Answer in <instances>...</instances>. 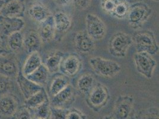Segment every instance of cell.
<instances>
[{
  "label": "cell",
  "mask_w": 159,
  "mask_h": 119,
  "mask_svg": "<svg viewBox=\"0 0 159 119\" xmlns=\"http://www.w3.org/2000/svg\"><path fill=\"white\" fill-rule=\"evenodd\" d=\"M132 39L137 52H144L153 55L159 51V44L152 31H138L133 34Z\"/></svg>",
  "instance_id": "cell-1"
},
{
  "label": "cell",
  "mask_w": 159,
  "mask_h": 119,
  "mask_svg": "<svg viewBox=\"0 0 159 119\" xmlns=\"http://www.w3.org/2000/svg\"><path fill=\"white\" fill-rule=\"evenodd\" d=\"M133 45L132 36L122 31L114 33L108 42L107 50L113 57L123 59Z\"/></svg>",
  "instance_id": "cell-2"
},
{
  "label": "cell",
  "mask_w": 159,
  "mask_h": 119,
  "mask_svg": "<svg viewBox=\"0 0 159 119\" xmlns=\"http://www.w3.org/2000/svg\"><path fill=\"white\" fill-rule=\"evenodd\" d=\"M110 97L108 88L102 83L96 82L87 94V104L93 111L98 112L107 105Z\"/></svg>",
  "instance_id": "cell-3"
},
{
  "label": "cell",
  "mask_w": 159,
  "mask_h": 119,
  "mask_svg": "<svg viewBox=\"0 0 159 119\" xmlns=\"http://www.w3.org/2000/svg\"><path fill=\"white\" fill-rule=\"evenodd\" d=\"M152 13V10L143 2H136L129 6L127 14L129 26L134 30H139L147 21Z\"/></svg>",
  "instance_id": "cell-4"
},
{
  "label": "cell",
  "mask_w": 159,
  "mask_h": 119,
  "mask_svg": "<svg viewBox=\"0 0 159 119\" xmlns=\"http://www.w3.org/2000/svg\"><path fill=\"white\" fill-rule=\"evenodd\" d=\"M89 64L94 73L103 78H113L121 70V66L118 62L101 57L91 58Z\"/></svg>",
  "instance_id": "cell-5"
},
{
  "label": "cell",
  "mask_w": 159,
  "mask_h": 119,
  "mask_svg": "<svg viewBox=\"0 0 159 119\" xmlns=\"http://www.w3.org/2000/svg\"><path fill=\"white\" fill-rule=\"evenodd\" d=\"M133 60L137 72L146 79H151L157 67V62L152 55L144 52H136L133 55Z\"/></svg>",
  "instance_id": "cell-6"
},
{
  "label": "cell",
  "mask_w": 159,
  "mask_h": 119,
  "mask_svg": "<svg viewBox=\"0 0 159 119\" xmlns=\"http://www.w3.org/2000/svg\"><path fill=\"white\" fill-rule=\"evenodd\" d=\"M87 33L94 41L103 40L106 35L107 29L104 21L96 14H87L86 16Z\"/></svg>",
  "instance_id": "cell-7"
},
{
  "label": "cell",
  "mask_w": 159,
  "mask_h": 119,
  "mask_svg": "<svg viewBox=\"0 0 159 119\" xmlns=\"http://www.w3.org/2000/svg\"><path fill=\"white\" fill-rule=\"evenodd\" d=\"M82 67V60L78 54L75 53L64 54L60 63L59 72L69 78H73L79 73Z\"/></svg>",
  "instance_id": "cell-8"
},
{
  "label": "cell",
  "mask_w": 159,
  "mask_h": 119,
  "mask_svg": "<svg viewBox=\"0 0 159 119\" xmlns=\"http://www.w3.org/2000/svg\"><path fill=\"white\" fill-rule=\"evenodd\" d=\"M25 26V21L21 18L9 17L0 15V39L2 42L11 34L20 32Z\"/></svg>",
  "instance_id": "cell-9"
},
{
  "label": "cell",
  "mask_w": 159,
  "mask_h": 119,
  "mask_svg": "<svg viewBox=\"0 0 159 119\" xmlns=\"http://www.w3.org/2000/svg\"><path fill=\"white\" fill-rule=\"evenodd\" d=\"M134 106V99L132 95H120L114 106V117L116 119H129Z\"/></svg>",
  "instance_id": "cell-10"
},
{
  "label": "cell",
  "mask_w": 159,
  "mask_h": 119,
  "mask_svg": "<svg viewBox=\"0 0 159 119\" xmlns=\"http://www.w3.org/2000/svg\"><path fill=\"white\" fill-rule=\"evenodd\" d=\"M55 30V38L56 41L61 40L72 26V20L67 14L63 12H57L53 16Z\"/></svg>",
  "instance_id": "cell-11"
},
{
  "label": "cell",
  "mask_w": 159,
  "mask_h": 119,
  "mask_svg": "<svg viewBox=\"0 0 159 119\" xmlns=\"http://www.w3.org/2000/svg\"><path fill=\"white\" fill-rule=\"evenodd\" d=\"M25 10V0H5L0 11V15L9 17L22 18Z\"/></svg>",
  "instance_id": "cell-12"
},
{
  "label": "cell",
  "mask_w": 159,
  "mask_h": 119,
  "mask_svg": "<svg viewBox=\"0 0 159 119\" xmlns=\"http://www.w3.org/2000/svg\"><path fill=\"white\" fill-rule=\"evenodd\" d=\"M75 98V91L71 84L49 99L51 107L66 108Z\"/></svg>",
  "instance_id": "cell-13"
},
{
  "label": "cell",
  "mask_w": 159,
  "mask_h": 119,
  "mask_svg": "<svg viewBox=\"0 0 159 119\" xmlns=\"http://www.w3.org/2000/svg\"><path fill=\"white\" fill-rule=\"evenodd\" d=\"M19 102L17 98L10 93L0 97V119H11L17 111Z\"/></svg>",
  "instance_id": "cell-14"
},
{
  "label": "cell",
  "mask_w": 159,
  "mask_h": 119,
  "mask_svg": "<svg viewBox=\"0 0 159 119\" xmlns=\"http://www.w3.org/2000/svg\"><path fill=\"white\" fill-rule=\"evenodd\" d=\"M75 49L80 53L86 54L92 53L95 49V41L89 35L86 31H80L74 36Z\"/></svg>",
  "instance_id": "cell-15"
},
{
  "label": "cell",
  "mask_w": 159,
  "mask_h": 119,
  "mask_svg": "<svg viewBox=\"0 0 159 119\" xmlns=\"http://www.w3.org/2000/svg\"><path fill=\"white\" fill-rule=\"evenodd\" d=\"M16 81L20 88V91L25 99L29 98L31 96L39 92L43 88V86L39 85L28 79L21 71H19L18 73V75L16 77Z\"/></svg>",
  "instance_id": "cell-16"
},
{
  "label": "cell",
  "mask_w": 159,
  "mask_h": 119,
  "mask_svg": "<svg viewBox=\"0 0 159 119\" xmlns=\"http://www.w3.org/2000/svg\"><path fill=\"white\" fill-rule=\"evenodd\" d=\"M19 72L17 63L11 57L0 56V74L11 79L16 78Z\"/></svg>",
  "instance_id": "cell-17"
},
{
  "label": "cell",
  "mask_w": 159,
  "mask_h": 119,
  "mask_svg": "<svg viewBox=\"0 0 159 119\" xmlns=\"http://www.w3.org/2000/svg\"><path fill=\"white\" fill-rule=\"evenodd\" d=\"M70 84L69 78L60 72L53 74L49 86V97L51 98Z\"/></svg>",
  "instance_id": "cell-18"
},
{
  "label": "cell",
  "mask_w": 159,
  "mask_h": 119,
  "mask_svg": "<svg viewBox=\"0 0 159 119\" xmlns=\"http://www.w3.org/2000/svg\"><path fill=\"white\" fill-rule=\"evenodd\" d=\"M42 42H49L55 38V26L53 15L50 16L44 21L40 23L38 31Z\"/></svg>",
  "instance_id": "cell-19"
},
{
  "label": "cell",
  "mask_w": 159,
  "mask_h": 119,
  "mask_svg": "<svg viewBox=\"0 0 159 119\" xmlns=\"http://www.w3.org/2000/svg\"><path fill=\"white\" fill-rule=\"evenodd\" d=\"M42 40L38 31L30 29L23 36V46L29 54L38 51L42 44Z\"/></svg>",
  "instance_id": "cell-20"
},
{
  "label": "cell",
  "mask_w": 159,
  "mask_h": 119,
  "mask_svg": "<svg viewBox=\"0 0 159 119\" xmlns=\"http://www.w3.org/2000/svg\"><path fill=\"white\" fill-rule=\"evenodd\" d=\"M64 55L63 52L55 50L47 56L43 64L47 67L50 74L59 72L60 63Z\"/></svg>",
  "instance_id": "cell-21"
},
{
  "label": "cell",
  "mask_w": 159,
  "mask_h": 119,
  "mask_svg": "<svg viewBox=\"0 0 159 119\" xmlns=\"http://www.w3.org/2000/svg\"><path fill=\"white\" fill-rule=\"evenodd\" d=\"M30 17L36 22L41 23L52 14L46 6L41 3H35L29 9Z\"/></svg>",
  "instance_id": "cell-22"
},
{
  "label": "cell",
  "mask_w": 159,
  "mask_h": 119,
  "mask_svg": "<svg viewBox=\"0 0 159 119\" xmlns=\"http://www.w3.org/2000/svg\"><path fill=\"white\" fill-rule=\"evenodd\" d=\"M41 64H42V61L38 51L33 52L30 54L27 59L21 72L25 76H26L33 73Z\"/></svg>",
  "instance_id": "cell-23"
},
{
  "label": "cell",
  "mask_w": 159,
  "mask_h": 119,
  "mask_svg": "<svg viewBox=\"0 0 159 119\" xmlns=\"http://www.w3.org/2000/svg\"><path fill=\"white\" fill-rule=\"evenodd\" d=\"M49 74L50 73L47 67L43 63H42V64H41L33 73L27 75L26 77L34 83L43 86L47 83Z\"/></svg>",
  "instance_id": "cell-24"
},
{
  "label": "cell",
  "mask_w": 159,
  "mask_h": 119,
  "mask_svg": "<svg viewBox=\"0 0 159 119\" xmlns=\"http://www.w3.org/2000/svg\"><path fill=\"white\" fill-rule=\"evenodd\" d=\"M96 82L93 75L85 73L80 76L76 82L77 90L83 94L87 95L94 85Z\"/></svg>",
  "instance_id": "cell-25"
},
{
  "label": "cell",
  "mask_w": 159,
  "mask_h": 119,
  "mask_svg": "<svg viewBox=\"0 0 159 119\" xmlns=\"http://www.w3.org/2000/svg\"><path fill=\"white\" fill-rule=\"evenodd\" d=\"M49 100V97L48 93L46 92L44 88H43L39 92L34 93L29 98L26 99L25 106L30 110H33Z\"/></svg>",
  "instance_id": "cell-26"
},
{
  "label": "cell",
  "mask_w": 159,
  "mask_h": 119,
  "mask_svg": "<svg viewBox=\"0 0 159 119\" xmlns=\"http://www.w3.org/2000/svg\"><path fill=\"white\" fill-rule=\"evenodd\" d=\"M7 45L11 52L16 53L23 46V35L20 32H16L7 38Z\"/></svg>",
  "instance_id": "cell-27"
},
{
  "label": "cell",
  "mask_w": 159,
  "mask_h": 119,
  "mask_svg": "<svg viewBox=\"0 0 159 119\" xmlns=\"http://www.w3.org/2000/svg\"><path fill=\"white\" fill-rule=\"evenodd\" d=\"M34 118L40 119H50L51 105L49 100L47 101L42 105L30 110Z\"/></svg>",
  "instance_id": "cell-28"
},
{
  "label": "cell",
  "mask_w": 159,
  "mask_h": 119,
  "mask_svg": "<svg viewBox=\"0 0 159 119\" xmlns=\"http://www.w3.org/2000/svg\"><path fill=\"white\" fill-rule=\"evenodd\" d=\"M129 8V6L127 2L124 1L119 0L114 10L113 11L112 13L111 14V16L118 19H124L127 16Z\"/></svg>",
  "instance_id": "cell-29"
},
{
  "label": "cell",
  "mask_w": 159,
  "mask_h": 119,
  "mask_svg": "<svg viewBox=\"0 0 159 119\" xmlns=\"http://www.w3.org/2000/svg\"><path fill=\"white\" fill-rule=\"evenodd\" d=\"M13 88L12 79L0 74V97L10 93Z\"/></svg>",
  "instance_id": "cell-30"
},
{
  "label": "cell",
  "mask_w": 159,
  "mask_h": 119,
  "mask_svg": "<svg viewBox=\"0 0 159 119\" xmlns=\"http://www.w3.org/2000/svg\"><path fill=\"white\" fill-rule=\"evenodd\" d=\"M11 119H33L31 110L26 106L19 107Z\"/></svg>",
  "instance_id": "cell-31"
},
{
  "label": "cell",
  "mask_w": 159,
  "mask_h": 119,
  "mask_svg": "<svg viewBox=\"0 0 159 119\" xmlns=\"http://www.w3.org/2000/svg\"><path fill=\"white\" fill-rule=\"evenodd\" d=\"M137 119H159V110L156 107H151L139 113Z\"/></svg>",
  "instance_id": "cell-32"
},
{
  "label": "cell",
  "mask_w": 159,
  "mask_h": 119,
  "mask_svg": "<svg viewBox=\"0 0 159 119\" xmlns=\"http://www.w3.org/2000/svg\"><path fill=\"white\" fill-rule=\"evenodd\" d=\"M68 108L51 106L50 119H66Z\"/></svg>",
  "instance_id": "cell-33"
},
{
  "label": "cell",
  "mask_w": 159,
  "mask_h": 119,
  "mask_svg": "<svg viewBox=\"0 0 159 119\" xmlns=\"http://www.w3.org/2000/svg\"><path fill=\"white\" fill-rule=\"evenodd\" d=\"M66 119H87V116L79 109L72 108L68 110Z\"/></svg>",
  "instance_id": "cell-34"
},
{
  "label": "cell",
  "mask_w": 159,
  "mask_h": 119,
  "mask_svg": "<svg viewBox=\"0 0 159 119\" xmlns=\"http://www.w3.org/2000/svg\"><path fill=\"white\" fill-rule=\"evenodd\" d=\"M118 1L119 0H104L102 1V8L106 13L111 15Z\"/></svg>",
  "instance_id": "cell-35"
},
{
  "label": "cell",
  "mask_w": 159,
  "mask_h": 119,
  "mask_svg": "<svg viewBox=\"0 0 159 119\" xmlns=\"http://www.w3.org/2000/svg\"><path fill=\"white\" fill-rule=\"evenodd\" d=\"M92 0H73L74 7L79 10H84L88 8Z\"/></svg>",
  "instance_id": "cell-36"
},
{
  "label": "cell",
  "mask_w": 159,
  "mask_h": 119,
  "mask_svg": "<svg viewBox=\"0 0 159 119\" xmlns=\"http://www.w3.org/2000/svg\"><path fill=\"white\" fill-rule=\"evenodd\" d=\"M55 3L60 6H66L69 5L73 0H54Z\"/></svg>",
  "instance_id": "cell-37"
},
{
  "label": "cell",
  "mask_w": 159,
  "mask_h": 119,
  "mask_svg": "<svg viewBox=\"0 0 159 119\" xmlns=\"http://www.w3.org/2000/svg\"><path fill=\"white\" fill-rule=\"evenodd\" d=\"M11 52L4 46H2L1 44H0V56H4L7 55Z\"/></svg>",
  "instance_id": "cell-38"
},
{
  "label": "cell",
  "mask_w": 159,
  "mask_h": 119,
  "mask_svg": "<svg viewBox=\"0 0 159 119\" xmlns=\"http://www.w3.org/2000/svg\"><path fill=\"white\" fill-rule=\"evenodd\" d=\"M5 2V0H0V11L2 7V6Z\"/></svg>",
  "instance_id": "cell-39"
},
{
  "label": "cell",
  "mask_w": 159,
  "mask_h": 119,
  "mask_svg": "<svg viewBox=\"0 0 159 119\" xmlns=\"http://www.w3.org/2000/svg\"><path fill=\"white\" fill-rule=\"evenodd\" d=\"M116 119L114 117H113L112 116H105V117H104V119Z\"/></svg>",
  "instance_id": "cell-40"
},
{
  "label": "cell",
  "mask_w": 159,
  "mask_h": 119,
  "mask_svg": "<svg viewBox=\"0 0 159 119\" xmlns=\"http://www.w3.org/2000/svg\"><path fill=\"white\" fill-rule=\"evenodd\" d=\"M152 1H155V2H158V1H159V0H152Z\"/></svg>",
  "instance_id": "cell-41"
},
{
  "label": "cell",
  "mask_w": 159,
  "mask_h": 119,
  "mask_svg": "<svg viewBox=\"0 0 159 119\" xmlns=\"http://www.w3.org/2000/svg\"><path fill=\"white\" fill-rule=\"evenodd\" d=\"M1 42H2V40L0 39V44H1Z\"/></svg>",
  "instance_id": "cell-42"
},
{
  "label": "cell",
  "mask_w": 159,
  "mask_h": 119,
  "mask_svg": "<svg viewBox=\"0 0 159 119\" xmlns=\"http://www.w3.org/2000/svg\"><path fill=\"white\" fill-rule=\"evenodd\" d=\"M33 119H37V118H34V117H33Z\"/></svg>",
  "instance_id": "cell-43"
},
{
  "label": "cell",
  "mask_w": 159,
  "mask_h": 119,
  "mask_svg": "<svg viewBox=\"0 0 159 119\" xmlns=\"http://www.w3.org/2000/svg\"><path fill=\"white\" fill-rule=\"evenodd\" d=\"M104 1V0H101V1Z\"/></svg>",
  "instance_id": "cell-44"
}]
</instances>
